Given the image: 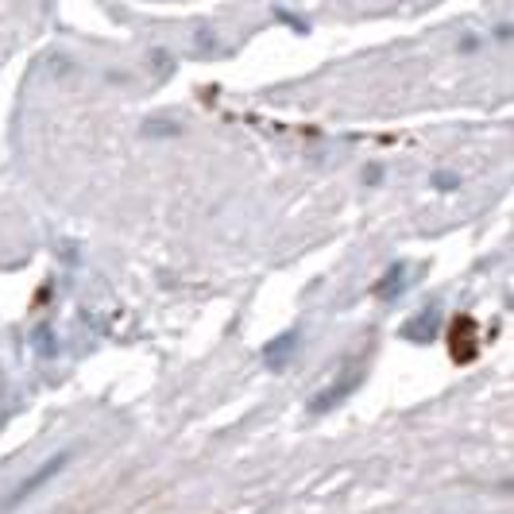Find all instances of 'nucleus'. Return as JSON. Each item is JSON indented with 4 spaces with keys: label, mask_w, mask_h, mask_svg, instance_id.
Returning <instances> with one entry per match:
<instances>
[{
    "label": "nucleus",
    "mask_w": 514,
    "mask_h": 514,
    "mask_svg": "<svg viewBox=\"0 0 514 514\" xmlns=\"http://www.w3.org/2000/svg\"><path fill=\"white\" fill-rule=\"evenodd\" d=\"M70 460H74V453H70V449H62L58 457L43 460V464H39V468L31 472L28 480H20V487H12V491H8V499L0 503V511H4V514H8V511H20V507H24L28 499H35V495H39L43 487L51 484V480H58V476H62V468H66Z\"/></svg>",
    "instance_id": "nucleus-1"
},
{
    "label": "nucleus",
    "mask_w": 514,
    "mask_h": 514,
    "mask_svg": "<svg viewBox=\"0 0 514 514\" xmlns=\"http://www.w3.org/2000/svg\"><path fill=\"white\" fill-rule=\"evenodd\" d=\"M449 356L457 364H472L480 356V325H476V317L460 314L449 325Z\"/></svg>",
    "instance_id": "nucleus-2"
},
{
    "label": "nucleus",
    "mask_w": 514,
    "mask_h": 514,
    "mask_svg": "<svg viewBox=\"0 0 514 514\" xmlns=\"http://www.w3.org/2000/svg\"><path fill=\"white\" fill-rule=\"evenodd\" d=\"M356 387H364V368H360V364H352L337 383H329V387L310 402V414H329V410H333V406H341Z\"/></svg>",
    "instance_id": "nucleus-3"
},
{
    "label": "nucleus",
    "mask_w": 514,
    "mask_h": 514,
    "mask_svg": "<svg viewBox=\"0 0 514 514\" xmlns=\"http://www.w3.org/2000/svg\"><path fill=\"white\" fill-rule=\"evenodd\" d=\"M298 344H302V333H298V329H283L279 337H271V341L263 344L267 368H271V372H283L286 364L298 356Z\"/></svg>",
    "instance_id": "nucleus-4"
},
{
    "label": "nucleus",
    "mask_w": 514,
    "mask_h": 514,
    "mask_svg": "<svg viewBox=\"0 0 514 514\" xmlns=\"http://www.w3.org/2000/svg\"><path fill=\"white\" fill-rule=\"evenodd\" d=\"M437 325H441V314H437V306H433L429 314L406 321V341H433V337H437Z\"/></svg>",
    "instance_id": "nucleus-5"
},
{
    "label": "nucleus",
    "mask_w": 514,
    "mask_h": 514,
    "mask_svg": "<svg viewBox=\"0 0 514 514\" xmlns=\"http://www.w3.org/2000/svg\"><path fill=\"white\" fill-rule=\"evenodd\" d=\"M402 286H406V263H391L387 275L372 286V294L375 298H391V294H399Z\"/></svg>",
    "instance_id": "nucleus-6"
},
{
    "label": "nucleus",
    "mask_w": 514,
    "mask_h": 514,
    "mask_svg": "<svg viewBox=\"0 0 514 514\" xmlns=\"http://www.w3.org/2000/svg\"><path fill=\"white\" fill-rule=\"evenodd\" d=\"M31 344H35V352H39L43 360H55L58 341H55V333H51V325H39V329L31 333Z\"/></svg>",
    "instance_id": "nucleus-7"
}]
</instances>
